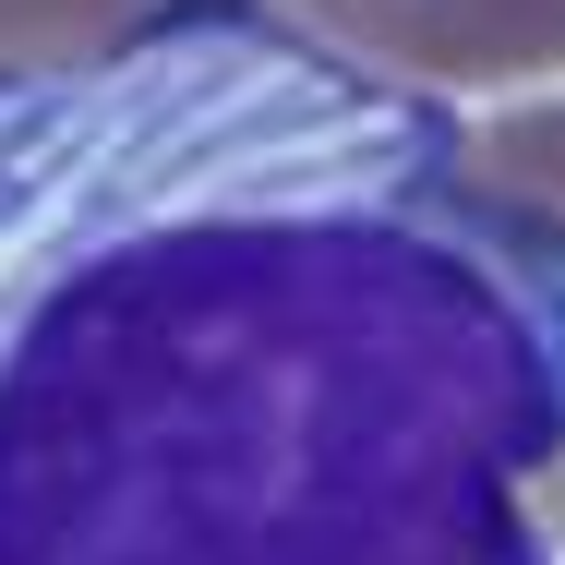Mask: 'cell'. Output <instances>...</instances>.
I'll return each mask as SVG.
<instances>
[{
  "mask_svg": "<svg viewBox=\"0 0 565 565\" xmlns=\"http://www.w3.org/2000/svg\"><path fill=\"white\" fill-rule=\"evenodd\" d=\"M565 253L446 97L289 24L0 85V565H554Z\"/></svg>",
  "mask_w": 565,
  "mask_h": 565,
  "instance_id": "6da1fadb",
  "label": "cell"
},
{
  "mask_svg": "<svg viewBox=\"0 0 565 565\" xmlns=\"http://www.w3.org/2000/svg\"><path fill=\"white\" fill-rule=\"evenodd\" d=\"M241 12L409 97H505L565 73V0H241Z\"/></svg>",
  "mask_w": 565,
  "mask_h": 565,
  "instance_id": "7a4b0ae2",
  "label": "cell"
},
{
  "mask_svg": "<svg viewBox=\"0 0 565 565\" xmlns=\"http://www.w3.org/2000/svg\"><path fill=\"white\" fill-rule=\"evenodd\" d=\"M253 24L241 0H0V85H49V73H109L169 36Z\"/></svg>",
  "mask_w": 565,
  "mask_h": 565,
  "instance_id": "3957f363",
  "label": "cell"
},
{
  "mask_svg": "<svg viewBox=\"0 0 565 565\" xmlns=\"http://www.w3.org/2000/svg\"><path fill=\"white\" fill-rule=\"evenodd\" d=\"M457 157H469V181H493V193H505V205H518V217L565 253V97L505 109V120H481V132H457ZM530 518L565 542V457L530 481Z\"/></svg>",
  "mask_w": 565,
  "mask_h": 565,
  "instance_id": "277c9868",
  "label": "cell"
}]
</instances>
